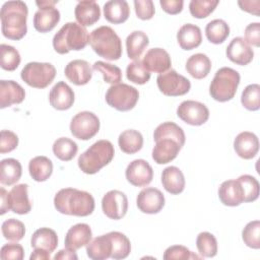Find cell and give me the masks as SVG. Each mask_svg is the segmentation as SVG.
Listing matches in <instances>:
<instances>
[{"label":"cell","mask_w":260,"mask_h":260,"mask_svg":"<svg viewBox=\"0 0 260 260\" xmlns=\"http://www.w3.org/2000/svg\"><path fill=\"white\" fill-rule=\"evenodd\" d=\"M149 44L147 35L142 30H134L126 38V50L129 59L138 60Z\"/></svg>","instance_id":"cell-34"},{"label":"cell","mask_w":260,"mask_h":260,"mask_svg":"<svg viewBox=\"0 0 260 260\" xmlns=\"http://www.w3.org/2000/svg\"><path fill=\"white\" fill-rule=\"evenodd\" d=\"M77 22L82 26H90L99 21L101 8L95 1H79L74 9Z\"/></svg>","instance_id":"cell-26"},{"label":"cell","mask_w":260,"mask_h":260,"mask_svg":"<svg viewBox=\"0 0 260 260\" xmlns=\"http://www.w3.org/2000/svg\"><path fill=\"white\" fill-rule=\"evenodd\" d=\"M244 191V202H253L259 196V182L251 175H242L237 179Z\"/></svg>","instance_id":"cell-48"},{"label":"cell","mask_w":260,"mask_h":260,"mask_svg":"<svg viewBox=\"0 0 260 260\" xmlns=\"http://www.w3.org/2000/svg\"><path fill=\"white\" fill-rule=\"evenodd\" d=\"M1 232L6 240L18 242L25 235V226L22 221L15 218H9L3 221Z\"/></svg>","instance_id":"cell-43"},{"label":"cell","mask_w":260,"mask_h":260,"mask_svg":"<svg viewBox=\"0 0 260 260\" xmlns=\"http://www.w3.org/2000/svg\"><path fill=\"white\" fill-rule=\"evenodd\" d=\"M22 167L15 158H4L0 162V182L2 185H13L21 177Z\"/></svg>","instance_id":"cell-35"},{"label":"cell","mask_w":260,"mask_h":260,"mask_svg":"<svg viewBox=\"0 0 260 260\" xmlns=\"http://www.w3.org/2000/svg\"><path fill=\"white\" fill-rule=\"evenodd\" d=\"M18 145L17 135L9 130H1L0 133V153L14 150Z\"/></svg>","instance_id":"cell-53"},{"label":"cell","mask_w":260,"mask_h":260,"mask_svg":"<svg viewBox=\"0 0 260 260\" xmlns=\"http://www.w3.org/2000/svg\"><path fill=\"white\" fill-rule=\"evenodd\" d=\"M245 41L252 46H260V23L252 22L245 28Z\"/></svg>","instance_id":"cell-54"},{"label":"cell","mask_w":260,"mask_h":260,"mask_svg":"<svg viewBox=\"0 0 260 260\" xmlns=\"http://www.w3.org/2000/svg\"><path fill=\"white\" fill-rule=\"evenodd\" d=\"M125 176L131 185L144 187L152 181L153 170L146 160L134 159L127 166Z\"/></svg>","instance_id":"cell-14"},{"label":"cell","mask_w":260,"mask_h":260,"mask_svg":"<svg viewBox=\"0 0 260 260\" xmlns=\"http://www.w3.org/2000/svg\"><path fill=\"white\" fill-rule=\"evenodd\" d=\"M58 1L54 0H43V1H36V4L37 6L40 8V7H45V6H55V4L57 3Z\"/></svg>","instance_id":"cell-60"},{"label":"cell","mask_w":260,"mask_h":260,"mask_svg":"<svg viewBox=\"0 0 260 260\" xmlns=\"http://www.w3.org/2000/svg\"><path fill=\"white\" fill-rule=\"evenodd\" d=\"M92 69L102 73L105 82L110 83L112 85L120 83V81L122 80L121 69L118 66L113 65L111 63H107L104 61H96L92 65Z\"/></svg>","instance_id":"cell-44"},{"label":"cell","mask_w":260,"mask_h":260,"mask_svg":"<svg viewBox=\"0 0 260 260\" xmlns=\"http://www.w3.org/2000/svg\"><path fill=\"white\" fill-rule=\"evenodd\" d=\"M100 130V119L89 111L76 114L70 122L71 134L80 140H89Z\"/></svg>","instance_id":"cell-10"},{"label":"cell","mask_w":260,"mask_h":260,"mask_svg":"<svg viewBox=\"0 0 260 260\" xmlns=\"http://www.w3.org/2000/svg\"><path fill=\"white\" fill-rule=\"evenodd\" d=\"M28 172L36 182H45L53 173L52 160L44 155L36 156L28 162Z\"/></svg>","instance_id":"cell-33"},{"label":"cell","mask_w":260,"mask_h":260,"mask_svg":"<svg viewBox=\"0 0 260 260\" xmlns=\"http://www.w3.org/2000/svg\"><path fill=\"white\" fill-rule=\"evenodd\" d=\"M74 91L64 81L57 82L49 93V101L51 106L58 111H65L70 109L74 103Z\"/></svg>","instance_id":"cell-17"},{"label":"cell","mask_w":260,"mask_h":260,"mask_svg":"<svg viewBox=\"0 0 260 260\" xmlns=\"http://www.w3.org/2000/svg\"><path fill=\"white\" fill-rule=\"evenodd\" d=\"M104 15L111 23H123L130 15V8L125 0H111L104 5Z\"/></svg>","instance_id":"cell-30"},{"label":"cell","mask_w":260,"mask_h":260,"mask_svg":"<svg viewBox=\"0 0 260 260\" xmlns=\"http://www.w3.org/2000/svg\"><path fill=\"white\" fill-rule=\"evenodd\" d=\"M54 206L62 214L88 216L94 210V199L86 191L75 188H64L54 197Z\"/></svg>","instance_id":"cell-1"},{"label":"cell","mask_w":260,"mask_h":260,"mask_svg":"<svg viewBox=\"0 0 260 260\" xmlns=\"http://www.w3.org/2000/svg\"><path fill=\"white\" fill-rule=\"evenodd\" d=\"M239 6L241 7L242 10L249 12L251 14L254 15H259V5L260 2L258 0H254V1H238Z\"/></svg>","instance_id":"cell-56"},{"label":"cell","mask_w":260,"mask_h":260,"mask_svg":"<svg viewBox=\"0 0 260 260\" xmlns=\"http://www.w3.org/2000/svg\"><path fill=\"white\" fill-rule=\"evenodd\" d=\"M109 235L113 244L111 258L116 260L127 258L131 252L130 240L120 232H110Z\"/></svg>","instance_id":"cell-40"},{"label":"cell","mask_w":260,"mask_h":260,"mask_svg":"<svg viewBox=\"0 0 260 260\" xmlns=\"http://www.w3.org/2000/svg\"><path fill=\"white\" fill-rule=\"evenodd\" d=\"M142 64L147 71L160 74L171 68L172 60L165 49L152 48L146 52L142 60Z\"/></svg>","instance_id":"cell-18"},{"label":"cell","mask_w":260,"mask_h":260,"mask_svg":"<svg viewBox=\"0 0 260 260\" xmlns=\"http://www.w3.org/2000/svg\"><path fill=\"white\" fill-rule=\"evenodd\" d=\"M162 258L165 260L172 259H201L200 256L191 252L187 247L182 245H174L166 249Z\"/></svg>","instance_id":"cell-50"},{"label":"cell","mask_w":260,"mask_h":260,"mask_svg":"<svg viewBox=\"0 0 260 260\" xmlns=\"http://www.w3.org/2000/svg\"><path fill=\"white\" fill-rule=\"evenodd\" d=\"M161 138H170L177 141L181 146L185 144V133L183 129L174 122H165L159 124L154 132H153V139L157 141Z\"/></svg>","instance_id":"cell-37"},{"label":"cell","mask_w":260,"mask_h":260,"mask_svg":"<svg viewBox=\"0 0 260 260\" xmlns=\"http://www.w3.org/2000/svg\"><path fill=\"white\" fill-rule=\"evenodd\" d=\"M105 98L110 107L120 112H127L136 106L139 99V92L134 86L120 82L111 85L108 88Z\"/></svg>","instance_id":"cell-7"},{"label":"cell","mask_w":260,"mask_h":260,"mask_svg":"<svg viewBox=\"0 0 260 260\" xmlns=\"http://www.w3.org/2000/svg\"><path fill=\"white\" fill-rule=\"evenodd\" d=\"M56 76V69L51 63L29 62L20 72L21 79L35 88H45L52 83Z\"/></svg>","instance_id":"cell-8"},{"label":"cell","mask_w":260,"mask_h":260,"mask_svg":"<svg viewBox=\"0 0 260 260\" xmlns=\"http://www.w3.org/2000/svg\"><path fill=\"white\" fill-rule=\"evenodd\" d=\"M50 252L43 250V249H35L34 252L30 254L29 259L30 260H50Z\"/></svg>","instance_id":"cell-58"},{"label":"cell","mask_w":260,"mask_h":260,"mask_svg":"<svg viewBox=\"0 0 260 260\" xmlns=\"http://www.w3.org/2000/svg\"><path fill=\"white\" fill-rule=\"evenodd\" d=\"M65 76L75 85H84L88 83L92 77V68L90 64L81 59L70 61L65 69Z\"/></svg>","instance_id":"cell-19"},{"label":"cell","mask_w":260,"mask_h":260,"mask_svg":"<svg viewBox=\"0 0 260 260\" xmlns=\"http://www.w3.org/2000/svg\"><path fill=\"white\" fill-rule=\"evenodd\" d=\"M234 149L240 157L251 159L256 156L259 150L258 137L249 131L241 132L234 140Z\"/></svg>","instance_id":"cell-20"},{"label":"cell","mask_w":260,"mask_h":260,"mask_svg":"<svg viewBox=\"0 0 260 260\" xmlns=\"http://www.w3.org/2000/svg\"><path fill=\"white\" fill-rule=\"evenodd\" d=\"M19 52L7 44L0 45V65L6 71H14L20 64Z\"/></svg>","instance_id":"cell-41"},{"label":"cell","mask_w":260,"mask_h":260,"mask_svg":"<svg viewBox=\"0 0 260 260\" xmlns=\"http://www.w3.org/2000/svg\"><path fill=\"white\" fill-rule=\"evenodd\" d=\"M196 247L201 257L211 258L217 254V241L208 232H202L197 236Z\"/></svg>","instance_id":"cell-42"},{"label":"cell","mask_w":260,"mask_h":260,"mask_svg":"<svg viewBox=\"0 0 260 260\" xmlns=\"http://www.w3.org/2000/svg\"><path fill=\"white\" fill-rule=\"evenodd\" d=\"M161 184L167 192L178 195L184 191L186 182L182 171L175 166H170L161 173Z\"/></svg>","instance_id":"cell-27"},{"label":"cell","mask_w":260,"mask_h":260,"mask_svg":"<svg viewBox=\"0 0 260 260\" xmlns=\"http://www.w3.org/2000/svg\"><path fill=\"white\" fill-rule=\"evenodd\" d=\"M159 4L162 10L169 14H178L183 10V0H160Z\"/></svg>","instance_id":"cell-55"},{"label":"cell","mask_w":260,"mask_h":260,"mask_svg":"<svg viewBox=\"0 0 260 260\" xmlns=\"http://www.w3.org/2000/svg\"><path fill=\"white\" fill-rule=\"evenodd\" d=\"M240 79L239 72L233 68L222 67L218 69L209 86L211 98L220 103L231 101L237 92Z\"/></svg>","instance_id":"cell-6"},{"label":"cell","mask_w":260,"mask_h":260,"mask_svg":"<svg viewBox=\"0 0 260 260\" xmlns=\"http://www.w3.org/2000/svg\"><path fill=\"white\" fill-rule=\"evenodd\" d=\"M207 40L215 45L223 43L230 35V26L222 19H213L205 27Z\"/></svg>","instance_id":"cell-38"},{"label":"cell","mask_w":260,"mask_h":260,"mask_svg":"<svg viewBox=\"0 0 260 260\" xmlns=\"http://www.w3.org/2000/svg\"><path fill=\"white\" fill-rule=\"evenodd\" d=\"M78 257L75 253V251H72V250H69L67 248L63 249V250H60L55 256H54V259L55 260H76Z\"/></svg>","instance_id":"cell-57"},{"label":"cell","mask_w":260,"mask_h":260,"mask_svg":"<svg viewBox=\"0 0 260 260\" xmlns=\"http://www.w3.org/2000/svg\"><path fill=\"white\" fill-rule=\"evenodd\" d=\"M25 98L23 87L13 80L0 81V108L4 109L15 104H20Z\"/></svg>","instance_id":"cell-23"},{"label":"cell","mask_w":260,"mask_h":260,"mask_svg":"<svg viewBox=\"0 0 260 260\" xmlns=\"http://www.w3.org/2000/svg\"><path fill=\"white\" fill-rule=\"evenodd\" d=\"M113 244L108 234L99 236L86 245V254L92 260H106L111 258Z\"/></svg>","instance_id":"cell-28"},{"label":"cell","mask_w":260,"mask_h":260,"mask_svg":"<svg viewBox=\"0 0 260 260\" xmlns=\"http://www.w3.org/2000/svg\"><path fill=\"white\" fill-rule=\"evenodd\" d=\"M60 21V11L55 6L40 7L34 15V27L39 32L51 31Z\"/></svg>","instance_id":"cell-24"},{"label":"cell","mask_w":260,"mask_h":260,"mask_svg":"<svg viewBox=\"0 0 260 260\" xmlns=\"http://www.w3.org/2000/svg\"><path fill=\"white\" fill-rule=\"evenodd\" d=\"M241 103L249 111H258L260 109V85L257 83L247 85L242 92Z\"/></svg>","instance_id":"cell-46"},{"label":"cell","mask_w":260,"mask_h":260,"mask_svg":"<svg viewBox=\"0 0 260 260\" xmlns=\"http://www.w3.org/2000/svg\"><path fill=\"white\" fill-rule=\"evenodd\" d=\"M127 79L136 84H145L150 79V73L143 66L142 61L135 60L128 64L126 68Z\"/></svg>","instance_id":"cell-45"},{"label":"cell","mask_w":260,"mask_h":260,"mask_svg":"<svg viewBox=\"0 0 260 260\" xmlns=\"http://www.w3.org/2000/svg\"><path fill=\"white\" fill-rule=\"evenodd\" d=\"M91 229L87 223H76L68 230L65 236V248L76 251L86 246L91 241Z\"/></svg>","instance_id":"cell-21"},{"label":"cell","mask_w":260,"mask_h":260,"mask_svg":"<svg viewBox=\"0 0 260 260\" xmlns=\"http://www.w3.org/2000/svg\"><path fill=\"white\" fill-rule=\"evenodd\" d=\"M52 149L57 158L63 161H69L76 155L78 146L70 138L60 137L54 142Z\"/></svg>","instance_id":"cell-39"},{"label":"cell","mask_w":260,"mask_h":260,"mask_svg":"<svg viewBox=\"0 0 260 260\" xmlns=\"http://www.w3.org/2000/svg\"><path fill=\"white\" fill-rule=\"evenodd\" d=\"M138 209L147 214L158 213L165 206V196L160 190L147 187L142 189L136 198Z\"/></svg>","instance_id":"cell-13"},{"label":"cell","mask_w":260,"mask_h":260,"mask_svg":"<svg viewBox=\"0 0 260 260\" xmlns=\"http://www.w3.org/2000/svg\"><path fill=\"white\" fill-rule=\"evenodd\" d=\"M242 239L248 247L252 249H259L260 248V221L253 220L248 222L242 232Z\"/></svg>","instance_id":"cell-49"},{"label":"cell","mask_w":260,"mask_h":260,"mask_svg":"<svg viewBox=\"0 0 260 260\" xmlns=\"http://www.w3.org/2000/svg\"><path fill=\"white\" fill-rule=\"evenodd\" d=\"M118 144L123 152L127 154L136 153L142 148L143 145L142 134L134 129L125 130L119 135Z\"/></svg>","instance_id":"cell-36"},{"label":"cell","mask_w":260,"mask_h":260,"mask_svg":"<svg viewBox=\"0 0 260 260\" xmlns=\"http://www.w3.org/2000/svg\"><path fill=\"white\" fill-rule=\"evenodd\" d=\"M218 197L225 206H238L244 202V191L238 180H228L218 188Z\"/></svg>","instance_id":"cell-25"},{"label":"cell","mask_w":260,"mask_h":260,"mask_svg":"<svg viewBox=\"0 0 260 260\" xmlns=\"http://www.w3.org/2000/svg\"><path fill=\"white\" fill-rule=\"evenodd\" d=\"M102 209L111 219H121L128 211V199L125 193L119 190L107 192L102 199Z\"/></svg>","instance_id":"cell-12"},{"label":"cell","mask_w":260,"mask_h":260,"mask_svg":"<svg viewBox=\"0 0 260 260\" xmlns=\"http://www.w3.org/2000/svg\"><path fill=\"white\" fill-rule=\"evenodd\" d=\"M27 5L23 1H7L0 11L2 35L13 41L21 40L27 31Z\"/></svg>","instance_id":"cell-2"},{"label":"cell","mask_w":260,"mask_h":260,"mask_svg":"<svg viewBox=\"0 0 260 260\" xmlns=\"http://www.w3.org/2000/svg\"><path fill=\"white\" fill-rule=\"evenodd\" d=\"M186 70L196 79L205 78L211 70V61L207 55L203 53L194 54L187 60Z\"/></svg>","instance_id":"cell-32"},{"label":"cell","mask_w":260,"mask_h":260,"mask_svg":"<svg viewBox=\"0 0 260 260\" xmlns=\"http://www.w3.org/2000/svg\"><path fill=\"white\" fill-rule=\"evenodd\" d=\"M7 195L8 192L1 187L0 188V198H1V204H0V214H4L5 212H7L9 209L8 207V200H7Z\"/></svg>","instance_id":"cell-59"},{"label":"cell","mask_w":260,"mask_h":260,"mask_svg":"<svg viewBox=\"0 0 260 260\" xmlns=\"http://www.w3.org/2000/svg\"><path fill=\"white\" fill-rule=\"evenodd\" d=\"M177 41L183 50H193L199 47L202 42L201 29L196 24L186 23L179 28Z\"/></svg>","instance_id":"cell-29"},{"label":"cell","mask_w":260,"mask_h":260,"mask_svg":"<svg viewBox=\"0 0 260 260\" xmlns=\"http://www.w3.org/2000/svg\"><path fill=\"white\" fill-rule=\"evenodd\" d=\"M226 57L234 63L245 66L248 65L254 57L251 46L242 37L234 38L225 50Z\"/></svg>","instance_id":"cell-15"},{"label":"cell","mask_w":260,"mask_h":260,"mask_svg":"<svg viewBox=\"0 0 260 260\" xmlns=\"http://www.w3.org/2000/svg\"><path fill=\"white\" fill-rule=\"evenodd\" d=\"M88 43L91 49L106 60L115 61L122 56L121 39L116 31L108 25H102L93 29L89 35Z\"/></svg>","instance_id":"cell-4"},{"label":"cell","mask_w":260,"mask_h":260,"mask_svg":"<svg viewBox=\"0 0 260 260\" xmlns=\"http://www.w3.org/2000/svg\"><path fill=\"white\" fill-rule=\"evenodd\" d=\"M182 146L170 138H161L155 141L152 149V158L157 165H166L175 159Z\"/></svg>","instance_id":"cell-22"},{"label":"cell","mask_w":260,"mask_h":260,"mask_svg":"<svg viewBox=\"0 0 260 260\" xmlns=\"http://www.w3.org/2000/svg\"><path fill=\"white\" fill-rule=\"evenodd\" d=\"M156 83L159 91L168 96L184 95L189 92L191 88L190 80L174 69H169L168 71L158 74Z\"/></svg>","instance_id":"cell-9"},{"label":"cell","mask_w":260,"mask_h":260,"mask_svg":"<svg viewBox=\"0 0 260 260\" xmlns=\"http://www.w3.org/2000/svg\"><path fill=\"white\" fill-rule=\"evenodd\" d=\"M30 246L34 249H43L50 253L54 252L58 246L56 232L49 228H41L37 230L30 238Z\"/></svg>","instance_id":"cell-31"},{"label":"cell","mask_w":260,"mask_h":260,"mask_svg":"<svg viewBox=\"0 0 260 260\" xmlns=\"http://www.w3.org/2000/svg\"><path fill=\"white\" fill-rule=\"evenodd\" d=\"M28 185L18 184L8 192L7 200L9 209L17 214H26L31 210V203L28 199Z\"/></svg>","instance_id":"cell-16"},{"label":"cell","mask_w":260,"mask_h":260,"mask_svg":"<svg viewBox=\"0 0 260 260\" xmlns=\"http://www.w3.org/2000/svg\"><path fill=\"white\" fill-rule=\"evenodd\" d=\"M2 260H22L24 258V250L20 244L9 243L2 246L0 251Z\"/></svg>","instance_id":"cell-51"},{"label":"cell","mask_w":260,"mask_h":260,"mask_svg":"<svg viewBox=\"0 0 260 260\" xmlns=\"http://www.w3.org/2000/svg\"><path fill=\"white\" fill-rule=\"evenodd\" d=\"M219 1L217 0H192L189 3V10L195 18H205L214 11Z\"/></svg>","instance_id":"cell-47"},{"label":"cell","mask_w":260,"mask_h":260,"mask_svg":"<svg viewBox=\"0 0 260 260\" xmlns=\"http://www.w3.org/2000/svg\"><path fill=\"white\" fill-rule=\"evenodd\" d=\"M115 149L111 141L102 139L94 142L78 157L79 169L87 175L98 173L102 168L109 165L114 158Z\"/></svg>","instance_id":"cell-5"},{"label":"cell","mask_w":260,"mask_h":260,"mask_svg":"<svg viewBox=\"0 0 260 260\" xmlns=\"http://www.w3.org/2000/svg\"><path fill=\"white\" fill-rule=\"evenodd\" d=\"M134 8L137 17L142 20L151 19L155 12L154 4L151 0H135Z\"/></svg>","instance_id":"cell-52"},{"label":"cell","mask_w":260,"mask_h":260,"mask_svg":"<svg viewBox=\"0 0 260 260\" xmlns=\"http://www.w3.org/2000/svg\"><path fill=\"white\" fill-rule=\"evenodd\" d=\"M89 35L86 28L77 22L65 23L54 36L53 47L58 54L80 51L88 44Z\"/></svg>","instance_id":"cell-3"},{"label":"cell","mask_w":260,"mask_h":260,"mask_svg":"<svg viewBox=\"0 0 260 260\" xmlns=\"http://www.w3.org/2000/svg\"><path fill=\"white\" fill-rule=\"evenodd\" d=\"M178 117L185 123L192 126H200L209 118L208 108L197 101H184L177 109Z\"/></svg>","instance_id":"cell-11"}]
</instances>
